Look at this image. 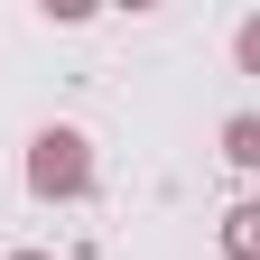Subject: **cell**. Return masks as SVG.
<instances>
[{
  "instance_id": "obj_1",
  "label": "cell",
  "mask_w": 260,
  "mask_h": 260,
  "mask_svg": "<svg viewBox=\"0 0 260 260\" xmlns=\"http://www.w3.org/2000/svg\"><path fill=\"white\" fill-rule=\"evenodd\" d=\"M84 186H93V140L84 130H38V140H28V195L75 205Z\"/></svg>"
},
{
  "instance_id": "obj_2",
  "label": "cell",
  "mask_w": 260,
  "mask_h": 260,
  "mask_svg": "<svg viewBox=\"0 0 260 260\" xmlns=\"http://www.w3.org/2000/svg\"><path fill=\"white\" fill-rule=\"evenodd\" d=\"M223 158H233V168H260V112H233V121H223Z\"/></svg>"
},
{
  "instance_id": "obj_3",
  "label": "cell",
  "mask_w": 260,
  "mask_h": 260,
  "mask_svg": "<svg viewBox=\"0 0 260 260\" xmlns=\"http://www.w3.org/2000/svg\"><path fill=\"white\" fill-rule=\"evenodd\" d=\"M223 251H233V260H260V205H233V214H223Z\"/></svg>"
},
{
  "instance_id": "obj_4",
  "label": "cell",
  "mask_w": 260,
  "mask_h": 260,
  "mask_svg": "<svg viewBox=\"0 0 260 260\" xmlns=\"http://www.w3.org/2000/svg\"><path fill=\"white\" fill-rule=\"evenodd\" d=\"M233 56H242V75H260V19H242V38H233Z\"/></svg>"
},
{
  "instance_id": "obj_5",
  "label": "cell",
  "mask_w": 260,
  "mask_h": 260,
  "mask_svg": "<svg viewBox=\"0 0 260 260\" xmlns=\"http://www.w3.org/2000/svg\"><path fill=\"white\" fill-rule=\"evenodd\" d=\"M10 260H56V251H10Z\"/></svg>"
}]
</instances>
